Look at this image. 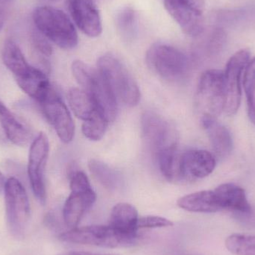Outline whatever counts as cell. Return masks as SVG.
<instances>
[{
  "label": "cell",
  "instance_id": "obj_1",
  "mask_svg": "<svg viewBox=\"0 0 255 255\" xmlns=\"http://www.w3.org/2000/svg\"><path fill=\"white\" fill-rule=\"evenodd\" d=\"M72 72L78 83L91 96L106 119L109 122L115 121L118 115V100L101 72L82 61H73Z\"/></svg>",
  "mask_w": 255,
  "mask_h": 255
},
{
  "label": "cell",
  "instance_id": "obj_2",
  "mask_svg": "<svg viewBox=\"0 0 255 255\" xmlns=\"http://www.w3.org/2000/svg\"><path fill=\"white\" fill-rule=\"evenodd\" d=\"M37 31L61 49H71L78 44V34L69 16L59 9L37 7L33 13Z\"/></svg>",
  "mask_w": 255,
  "mask_h": 255
},
{
  "label": "cell",
  "instance_id": "obj_3",
  "mask_svg": "<svg viewBox=\"0 0 255 255\" xmlns=\"http://www.w3.org/2000/svg\"><path fill=\"white\" fill-rule=\"evenodd\" d=\"M98 70L104 76L117 100L129 107L139 103V88L127 67L116 57L109 54L100 57Z\"/></svg>",
  "mask_w": 255,
  "mask_h": 255
},
{
  "label": "cell",
  "instance_id": "obj_4",
  "mask_svg": "<svg viewBox=\"0 0 255 255\" xmlns=\"http://www.w3.org/2000/svg\"><path fill=\"white\" fill-rule=\"evenodd\" d=\"M224 72L209 70L201 76L196 94V108L201 120L214 119L224 112Z\"/></svg>",
  "mask_w": 255,
  "mask_h": 255
},
{
  "label": "cell",
  "instance_id": "obj_5",
  "mask_svg": "<svg viewBox=\"0 0 255 255\" xmlns=\"http://www.w3.org/2000/svg\"><path fill=\"white\" fill-rule=\"evenodd\" d=\"M59 238L61 241L70 244L115 249L134 245L137 236L124 235L109 225L76 227L61 234Z\"/></svg>",
  "mask_w": 255,
  "mask_h": 255
},
{
  "label": "cell",
  "instance_id": "obj_6",
  "mask_svg": "<svg viewBox=\"0 0 255 255\" xmlns=\"http://www.w3.org/2000/svg\"><path fill=\"white\" fill-rule=\"evenodd\" d=\"M6 220L7 228L15 238H23L30 220L28 195L19 180L10 178L4 185Z\"/></svg>",
  "mask_w": 255,
  "mask_h": 255
},
{
  "label": "cell",
  "instance_id": "obj_7",
  "mask_svg": "<svg viewBox=\"0 0 255 255\" xmlns=\"http://www.w3.org/2000/svg\"><path fill=\"white\" fill-rule=\"evenodd\" d=\"M146 61L151 70L166 80H181L188 71L187 57L179 49L166 43L152 45L147 52Z\"/></svg>",
  "mask_w": 255,
  "mask_h": 255
},
{
  "label": "cell",
  "instance_id": "obj_8",
  "mask_svg": "<svg viewBox=\"0 0 255 255\" xmlns=\"http://www.w3.org/2000/svg\"><path fill=\"white\" fill-rule=\"evenodd\" d=\"M165 8L190 37H198L205 27V0H163Z\"/></svg>",
  "mask_w": 255,
  "mask_h": 255
},
{
  "label": "cell",
  "instance_id": "obj_9",
  "mask_svg": "<svg viewBox=\"0 0 255 255\" xmlns=\"http://www.w3.org/2000/svg\"><path fill=\"white\" fill-rule=\"evenodd\" d=\"M144 139L154 157L160 151L178 146V133L173 126L152 112H146L142 117Z\"/></svg>",
  "mask_w": 255,
  "mask_h": 255
},
{
  "label": "cell",
  "instance_id": "obj_10",
  "mask_svg": "<svg viewBox=\"0 0 255 255\" xmlns=\"http://www.w3.org/2000/svg\"><path fill=\"white\" fill-rule=\"evenodd\" d=\"M250 60V52L244 49L231 57L224 72L226 103L224 112L228 116H233L238 112L241 102V76Z\"/></svg>",
  "mask_w": 255,
  "mask_h": 255
},
{
  "label": "cell",
  "instance_id": "obj_11",
  "mask_svg": "<svg viewBox=\"0 0 255 255\" xmlns=\"http://www.w3.org/2000/svg\"><path fill=\"white\" fill-rule=\"evenodd\" d=\"M49 152V139L46 133L41 132L33 139L30 147L28 175L34 196L43 205L46 200L44 174Z\"/></svg>",
  "mask_w": 255,
  "mask_h": 255
},
{
  "label": "cell",
  "instance_id": "obj_12",
  "mask_svg": "<svg viewBox=\"0 0 255 255\" xmlns=\"http://www.w3.org/2000/svg\"><path fill=\"white\" fill-rule=\"evenodd\" d=\"M39 104L60 139L64 143L71 142L75 134L74 123L68 109L55 90L52 88Z\"/></svg>",
  "mask_w": 255,
  "mask_h": 255
},
{
  "label": "cell",
  "instance_id": "obj_13",
  "mask_svg": "<svg viewBox=\"0 0 255 255\" xmlns=\"http://www.w3.org/2000/svg\"><path fill=\"white\" fill-rule=\"evenodd\" d=\"M70 14L79 29L89 37L100 35L101 16L95 0H67Z\"/></svg>",
  "mask_w": 255,
  "mask_h": 255
},
{
  "label": "cell",
  "instance_id": "obj_14",
  "mask_svg": "<svg viewBox=\"0 0 255 255\" xmlns=\"http://www.w3.org/2000/svg\"><path fill=\"white\" fill-rule=\"evenodd\" d=\"M216 164L215 156L206 150H189L181 154V169L184 179L205 178L212 173Z\"/></svg>",
  "mask_w": 255,
  "mask_h": 255
},
{
  "label": "cell",
  "instance_id": "obj_15",
  "mask_svg": "<svg viewBox=\"0 0 255 255\" xmlns=\"http://www.w3.org/2000/svg\"><path fill=\"white\" fill-rule=\"evenodd\" d=\"M97 200V195L92 188L85 190H71L63 209L66 226L70 229L77 227L85 213Z\"/></svg>",
  "mask_w": 255,
  "mask_h": 255
},
{
  "label": "cell",
  "instance_id": "obj_16",
  "mask_svg": "<svg viewBox=\"0 0 255 255\" xmlns=\"http://www.w3.org/2000/svg\"><path fill=\"white\" fill-rule=\"evenodd\" d=\"M222 210H230L242 214H250L252 207L245 190L235 184H223L214 190Z\"/></svg>",
  "mask_w": 255,
  "mask_h": 255
},
{
  "label": "cell",
  "instance_id": "obj_17",
  "mask_svg": "<svg viewBox=\"0 0 255 255\" xmlns=\"http://www.w3.org/2000/svg\"><path fill=\"white\" fill-rule=\"evenodd\" d=\"M0 125L7 139L19 146L26 145L32 139V133L14 114L0 101Z\"/></svg>",
  "mask_w": 255,
  "mask_h": 255
},
{
  "label": "cell",
  "instance_id": "obj_18",
  "mask_svg": "<svg viewBox=\"0 0 255 255\" xmlns=\"http://www.w3.org/2000/svg\"><path fill=\"white\" fill-rule=\"evenodd\" d=\"M201 121L216 155L221 158L228 157L233 149V139L229 130L217 120L204 119Z\"/></svg>",
  "mask_w": 255,
  "mask_h": 255
},
{
  "label": "cell",
  "instance_id": "obj_19",
  "mask_svg": "<svg viewBox=\"0 0 255 255\" xmlns=\"http://www.w3.org/2000/svg\"><path fill=\"white\" fill-rule=\"evenodd\" d=\"M178 207L189 212L211 213L222 211L214 190H202L186 195L178 200Z\"/></svg>",
  "mask_w": 255,
  "mask_h": 255
},
{
  "label": "cell",
  "instance_id": "obj_20",
  "mask_svg": "<svg viewBox=\"0 0 255 255\" xmlns=\"http://www.w3.org/2000/svg\"><path fill=\"white\" fill-rule=\"evenodd\" d=\"M139 216L135 207L128 203L115 205L111 213L109 226L124 235L137 236Z\"/></svg>",
  "mask_w": 255,
  "mask_h": 255
},
{
  "label": "cell",
  "instance_id": "obj_21",
  "mask_svg": "<svg viewBox=\"0 0 255 255\" xmlns=\"http://www.w3.org/2000/svg\"><path fill=\"white\" fill-rule=\"evenodd\" d=\"M1 59L5 67L13 73L15 80L28 75L34 67L28 64L19 46L10 39L3 43Z\"/></svg>",
  "mask_w": 255,
  "mask_h": 255
},
{
  "label": "cell",
  "instance_id": "obj_22",
  "mask_svg": "<svg viewBox=\"0 0 255 255\" xmlns=\"http://www.w3.org/2000/svg\"><path fill=\"white\" fill-rule=\"evenodd\" d=\"M68 102L76 118L84 122L100 112L94 100L82 88H71L68 93Z\"/></svg>",
  "mask_w": 255,
  "mask_h": 255
},
{
  "label": "cell",
  "instance_id": "obj_23",
  "mask_svg": "<svg viewBox=\"0 0 255 255\" xmlns=\"http://www.w3.org/2000/svg\"><path fill=\"white\" fill-rule=\"evenodd\" d=\"M181 154L178 146L163 150L155 156L162 175L169 181L184 180L181 169Z\"/></svg>",
  "mask_w": 255,
  "mask_h": 255
},
{
  "label": "cell",
  "instance_id": "obj_24",
  "mask_svg": "<svg viewBox=\"0 0 255 255\" xmlns=\"http://www.w3.org/2000/svg\"><path fill=\"white\" fill-rule=\"evenodd\" d=\"M88 166L94 178L106 188L112 190L119 187L121 175L109 165L100 160H91Z\"/></svg>",
  "mask_w": 255,
  "mask_h": 255
},
{
  "label": "cell",
  "instance_id": "obj_25",
  "mask_svg": "<svg viewBox=\"0 0 255 255\" xmlns=\"http://www.w3.org/2000/svg\"><path fill=\"white\" fill-rule=\"evenodd\" d=\"M226 247L235 255H255V235L234 234L226 240Z\"/></svg>",
  "mask_w": 255,
  "mask_h": 255
},
{
  "label": "cell",
  "instance_id": "obj_26",
  "mask_svg": "<svg viewBox=\"0 0 255 255\" xmlns=\"http://www.w3.org/2000/svg\"><path fill=\"white\" fill-rule=\"evenodd\" d=\"M118 31L127 39L133 38L138 31V18L131 7H124L118 12L116 17Z\"/></svg>",
  "mask_w": 255,
  "mask_h": 255
},
{
  "label": "cell",
  "instance_id": "obj_27",
  "mask_svg": "<svg viewBox=\"0 0 255 255\" xmlns=\"http://www.w3.org/2000/svg\"><path fill=\"white\" fill-rule=\"evenodd\" d=\"M109 121L101 112H97L91 119L85 121L82 125V132L88 139L97 141L101 139L106 133Z\"/></svg>",
  "mask_w": 255,
  "mask_h": 255
},
{
  "label": "cell",
  "instance_id": "obj_28",
  "mask_svg": "<svg viewBox=\"0 0 255 255\" xmlns=\"http://www.w3.org/2000/svg\"><path fill=\"white\" fill-rule=\"evenodd\" d=\"M244 91L247 102L250 101L255 94V57L250 60L244 70Z\"/></svg>",
  "mask_w": 255,
  "mask_h": 255
},
{
  "label": "cell",
  "instance_id": "obj_29",
  "mask_svg": "<svg viewBox=\"0 0 255 255\" xmlns=\"http://www.w3.org/2000/svg\"><path fill=\"white\" fill-rule=\"evenodd\" d=\"M173 223L164 217L156 216H145L139 217L137 227L139 229H158V228L171 227Z\"/></svg>",
  "mask_w": 255,
  "mask_h": 255
},
{
  "label": "cell",
  "instance_id": "obj_30",
  "mask_svg": "<svg viewBox=\"0 0 255 255\" xmlns=\"http://www.w3.org/2000/svg\"><path fill=\"white\" fill-rule=\"evenodd\" d=\"M32 44L35 50L40 55L49 57L52 53V48L49 40L39 31L32 34Z\"/></svg>",
  "mask_w": 255,
  "mask_h": 255
},
{
  "label": "cell",
  "instance_id": "obj_31",
  "mask_svg": "<svg viewBox=\"0 0 255 255\" xmlns=\"http://www.w3.org/2000/svg\"><path fill=\"white\" fill-rule=\"evenodd\" d=\"M13 0H0V19L3 20L4 14L8 11Z\"/></svg>",
  "mask_w": 255,
  "mask_h": 255
},
{
  "label": "cell",
  "instance_id": "obj_32",
  "mask_svg": "<svg viewBox=\"0 0 255 255\" xmlns=\"http://www.w3.org/2000/svg\"><path fill=\"white\" fill-rule=\"evenodd\" d=\"M247 106H248L249 118L255 127V94L250 101L247 102Z\"/></svg>",
  "mask_w": 255,
  "mask_h": 255
},
{
  "label": "cell",
  "instance_id": "obj_33",
  "mask_svg": "<svg viewBox=\"0 0 255 255\" xmlns=\"http://www.w3.org/2000/svg\"><path fill=\"white\" fill-rule=\"evenodd\" d=\"M58 255H120L117 254H100V253H88V252H67Z\"/></svg>",
  "mask_w": 255,
  "mask_h": 255
},
{
  "label": "cell",
  "instance_id": "obj_34",
  "mask_svg": "<svg viewBox=\"0 0 255 255\" xmlns=\"http://www.w3.org/2000/svg\"><path fill=\"white\" fill-rule=\"evenodd\" d=\"M5 183L6 181L5 179H4V175L0 172V193H1L2 190H4Z\"/></svg>",
  "mask_w": 255,
  "mask_h": 255
},
{
  "label": "cell",
  "instance_id": "obj_35",
  "mask_svg": "<svg viewBox=\"0 0 255 255\" xmlns=\"http://www.w3.org/2000/svg\"><path fill=\"white\" fill-rule=\"evenodd\" d=\"M3 26V20H1L0 19V31H1V28H2Z\"/></svg>",
  "mask_w": 255,
  "mask_h": 255
},
{
  "label": "cell",
  "instance_id": "obj_36",
  "mask_svg": "<svg viewBox=\"0 0 255 255\" xmlns=\"http://www.w3.org/2000/svg\"><path fill=\"white\" fill-rule=\"evenodd\" d=\"M50 1H59V0H50Z\"/></svg>",
  "mask_w": 255,
  "mask_h": 255
}]
</instances>
